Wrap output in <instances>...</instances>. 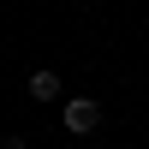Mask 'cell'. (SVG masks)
Segmentation results:
<instances>
[{"mask_svg": "<svg viewBox=\"0 0 149 149\" xmlns=\"http://www.w3.org/2000/svg\"><path fill=\"white\" fill-rule=\"evenodd\" d=\"M60 125H66L72 137H90V131L102 125V102H95V95H72V102L60 107Z\"/></svg>", "mask_w": 149, "mask_h": 149, "instance_id": "cell-1", "label": "cell"}, {"mask_svg": "<svg viewBox=\"0 0 149 149\" xmlns=\"http://www.w3.org/2000/svg\"><path fill=\"white\" fill-rule=\"evenodd\" d=\"M0 149H30V143H24L18 131H6V137H0Z\"/></svg>", "mask_w": 149, "mask_h": 149, "instance_id": "cell-3", "label": "cell"}, {"mask_svg": "<svg viewBox=\"0 0 149 149\" xmlns=\"http://www.w3.org/2000/svg\"><path fill=\"white\" fill-rule=\"evenodd\" d=\"M24 90H30V102H60V95H66V84H60V72H30V84H24Z\"/></svg>", "mask_w": 149, "mask_h": 149, "instance_id": "cell-2", "label": "cell"}]
</instances>
